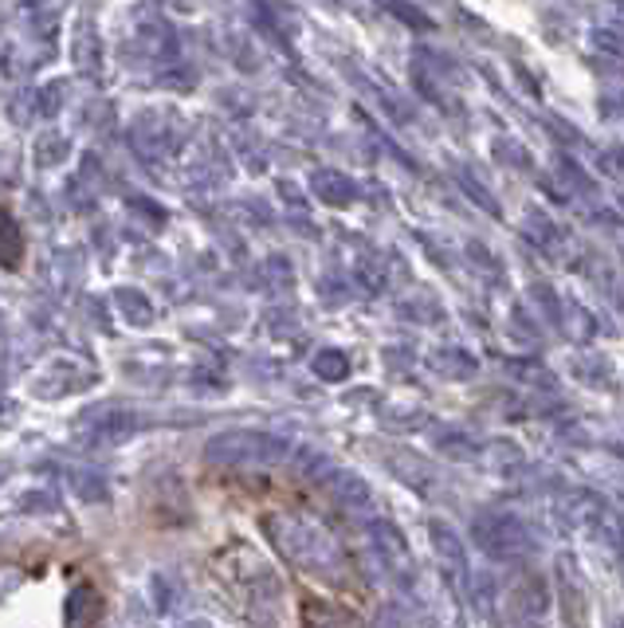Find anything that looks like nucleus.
Segmentation results:
<instances>
[{"instance_id":"obj_1","label":"nucleus","mask_w":624,"mask_h":628,"mask_svg":"<svg viewBox=\"0 0 624 628\" xmlns=\"http://www.w3.org/2000/svg\"><path fill=\"white\" fill-rule=\"evenodd\" d=\"M205 456L220 467H276L291 456V444L268 432H224L208 440Z\"/></svg>"},{"instance_id":"obj_2","label":"nucleus","mask_w":624,"mask_h":628,"mask_svg":"<svg viewBox=\"0 0 624 628\" xmlns=\"http://www.w3.org/2000/svg\"><path fill=\"white\" fill-rule=\"evenodd\" d=\"M268 534L276 539V546L299 565H311V570H331V565L338 562V550H334V542L326 539L322 530L306 527V522H299V519H287V515H283V519H271Z\"/></svg>"},{"instance_id":"obj_3","label":"nucleus","mask_w":624,"mask_h":628,"mask_svg":"<svg viewBox=\"0 0 624 628\" xmlns=\"http://www.w3.org/2000/svg\"><path fill=\"white\" fill-rule=\"evenodd\" d=\"M432 542H437V554L448 570V582L464 585L467 582V562H464V546H460V539H455L448 527H432Z\"/></svg>"},{"instance_id":"obj_4","label":"nucleus","mask_w":624,"mask_h":628,"mask_svg":"<svg viewBox=\"0 0 624 628\" xmlns=\"http://www.w3.org/2000/svg\"><path fill=\"white\" fill-rule=\"evenodd\" d=\"M314 366L322 369V377H346V358L342 354H322Z\"/></svg>"}]
</instances>
